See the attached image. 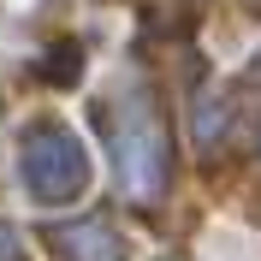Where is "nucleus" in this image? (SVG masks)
<instances>
[{
	"instance_id": "f257e3e1",
	"label": "nucleus",
	"mask_w": 261,
	"mask_h": 261,
	"mask_svg": "<svg viewBox=\"0 0 261 261\" xmlns=\"http://www.w3.org/2000/svg\"><path fill=\"white\" fill-rule=\"evenodd\" d=\"M24 184H30L42 202H71V196L89 184V161L71 130L42 125L30 130V148H24Z\"/></svg>"
},
{
	"instance_id": "f03ea898",
	"label": "nucleus",
	"mask_w": 261,
	"mask_h": 261,
	"mask_svg": "<svg viewBox=\"0 0 261 261\" xmlns=\"http://www.w3.org/2000/svg\"><path fill=\"white\" fill-rule=\"evenodd\" d=\"M119 172H125V184L137 196H154L161 190V178H166V143H161V125L137 107V113H125L119 119Z\"/></svg>"
}]
</instances>
